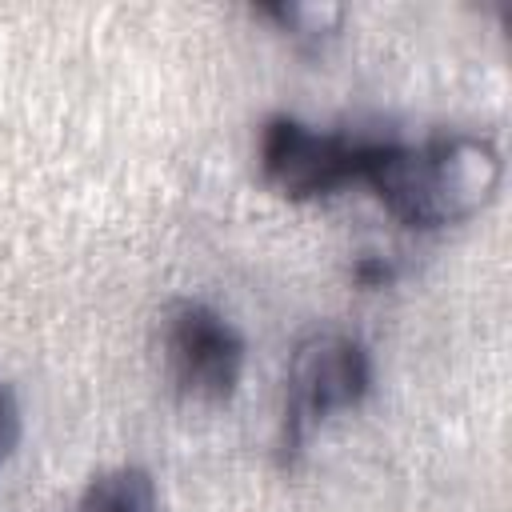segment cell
Listing matches in <instances>:
<instances>
[{"mask_svg": "<svg viewBox=\"0 0 512 512\" xmlns=\"http://www.w3.org/2000/svg\"><path fill=\"white\" fill-rule=\"evenodd\" d=\"M500 176L504 160L496 140L468 128H444L420 140L372 128L360 172L384 208L412 228H444L480 212L496 196Z\"/></svg>", "mask_w": 512, "mask_h": 512, "instance_id": "6da1fadb", "label": "cell"}, {"mask_svg": "<svg viewBox=\"0 0 512 512\" xmlns=\"http://www.w3.org/2000/svg\"><path fill=\"white\" fill-rule=\"evenodd\" d=\"M372 392V356L360 336L344 328H312L296 340L284 380V412L276 452L292 464L304 452L312 428L344 408H356Z\"/></svg>", "mask_w": 512, "mask_h": 512, "instance_id": "7a4b0ae2", "label": "cell"}, {"mask_svg": "<svg viewBox=\"0 0 512 512\" xmlns=\"http://www.w3.org/2000/svg\"><path fill=\"white\" fill-rule=\"evenodd\" d=\"M372 128H320L292 112H272L260 124L256 156L264 180L292 196L312 200L336 192L348 180H360L368 160Z\"/></svg>", "mask_w": 512, "mask_h": 512, "instance_id": "3957f363", "label": "cell"}, {"mask_svg": "<svg viewBox=\"0 0 512 512\" xmlns=\"http://www.w3.org/2000/svg\"><path fill=\"white\" fill-rule=\"evenodd\" d=\"M172 384L192 400H228L244 372V336L208 300L180 296L160 316Z\"/></svg>", "mask_w": 512, "mask_h": 512, "instance_id": "277c9868", "label": "cell"}, {"mask_svg": "<svg viewBox=\"0 0 512 512\" xmlns=\"http://www.w3.org/2000/svg\"><path fill=\"white\" fill-rule=\"evenodd\" d=\"M76 512H160L156 480L140 464L104 468L84 484Z\"/></svg>", "mask_w": 512, "mask_h": 512, "instance_id": "5b68a950", "label": "cell"}, {"mask_svg": "<svg viewBox=\"0 0 512 512\" xmlns=\"http://www.w3.org/2000/svg\"><path fill=\"white\" fill-rule=\"evenodd\" d=\"M260 12L272 16V20H280V24H284L292 36H300V40H320V36H328V32L340 24V16H344V8L332 4V0H264Z\"/></svg>", "mask_w": 512, "mask_h": 512, "instance_id": "8992f818", "label": "cell"}, {"mask_svg": "<svg viewBox=\"0 0 512 512\" xmlns=\"http://www.w3.org/2000/svg\"><path fill=\"white\" fill-rule=\"evenodd\" d=\"M16 440H20V404H16V392L0 380V460H8Z\"/></svg>", "mask_w": 512, "mask_h": 512, "instance_id": "52a82bcc", "label": "cell"}]
</instances>
